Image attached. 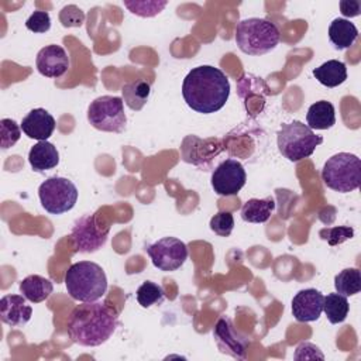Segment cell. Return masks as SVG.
Returning <instances> with one entry per match:
<instances>
[{
	"instance_id": "1",
	"label": "cell",
	"mask_w": 361,
	"mask_h": 361,
	"mask_svg": "<svg viewBox=\"0 0 361 361\" xmlns=\"http://www.w3.org/2000/svg\"><path fill=\"white\" fill-rule=\"evenodd\" d=\"M182 96L192 110L203 114L216 113L230 96L228 78L216 66H196L183 79Z\"/></svg>"
},
{
	"instance_id": "2",
	"label": "cell",
	"mask_w": 361,
	"mask_h": 361,
	"mask_svg": "<svg viewBox=\"0 0 361 361\" xmlns=\"http://www.w3.org/2000/svg\"><path fill=\"white\" fill-rule=\"evenodd\" d=\"M117 324V312L94 300L82 302L71 312L66 330L73 343L83 347H97L113 336Z\"/></svg>"
},
{
	"instance_id": "3",
	"label": "cell",
	"mask_w": 361,
	"mask_h": 361,
	"mask_svg": "<svg viewBox=\"0 0 361 361\" xmlns=\"http://www.w3.org/2000/svg\"><path fill=\"white\" fill-rule=\"evenodd\" d=\"M65 286L72 299L94 302L106 293L107 276L99 264L79 261L72 264L65 272Z\"/></svg>"
},
{
	"instance_id": "4",
	"label": "cell",
	"mask_w": 361,
	"mask_h": 361,
	"mask_svg": "<svg viewBox=\"0 0 361 361\" xmlns=\"http://www.w3.org/2000/svg\"><path fill=\"white\" fill-rule=\"evenodd\" d=\"M234 39L241 52L258 56L272 51L278 45L279 30L267 18L251 17L237 24Z\"/></svg>"
},
{
	"instance_id": "5",
	"label": "cell",
	"mask_w": 361,
	"mask_h": 361,
	"mask_svg": "<svg viewBox=\"0 0 361 361\" xmlns=\"http://www.w3.org/2000/svg\"><path fill=\"white\" fill-rule=\"evenodd\" d=\"M276 144L279 152L289 161L298 162L310 157L316 147L323 142V137L314 134L307 124L293 120L283 124L276 134Z\"/></svg>"
},
{
	"instance_id": "6",
	"label": "cell",
	"mask_w": 361,
	"mask_h": 361,
	"mask_svg": "<svg viewBox=\"0 0 361 361\" xmlns=\"http://www.w3.org/2000/svg\"><path fill=\"white\" fill-rule=\"evenodd\" d=\"M324 185L340 193L355 190L361 182V161L350 152H338L330 157L322 169Z\"/></svg>"
},
{
	"instance_id": "7",
	"label": "cell",
	"mask_w": 361,
	"mask_h": 361,
	"mask_svg": "<svg viewBox=\"0 0 361 361\" xmlns=\"http://www.w3.org/2000/svg\"><path fill=\"white\" fill-rule=\"evenodd\" d=\"M87 121L92 127L100 131L123 133L127 124L123 99L109 94L96 97L89 104Z\"/></svg>"
},
{
	"instance_id": "8",
	"label": "cell",
	"mask_w": 361,
	"mask_h": 361,
	"mask_svg": "<svg viewBox=\"0 0 361 361\" xmlns=\"http://www.w3.org/2000/svg\"><path fill=\"white\" fill-rule=\"evenodd\" d=\"M41 206L51 214H62L73 209L78 200V189L72 180L62 176L45 179L38 189Z\"/></svg>"
},
{
	"instance_id": "9",
	"label": "cell",
	"mask_w": 361,
	"mask_h": 361,
	"mask_svg": "<svg viewBox=\"0 0 361 361\" xmlns=\"http://www.w3.org/2000/svg\"><path fill=\"white\" fill-rule=\"evenodd\" d=\"M110 226H100L96 213H89L78 219L71 231V240L75 251L94 252L102 248L109 237Z\"/></svg>"
},
{
	"instance_id": "10",
	"label": "cell",
	"mask_w": 361,
	"mask_h": 361,
	"mask_svg": "<svg viewBox=\"0 0 361 361\" xmlns=\"http://www.w3.org/2000/svg\"><path fill=\"white\" fill-rule=\"evenodd\" d=\"M155 268L164 272H172L180 268L188 259V247L176 237H164L147 247Z\"/></svg>"
},
{
	"instance_id": "11",
	"label": "cell",
	"mask_w": 361,
	"mask_h": 361,
	"mask_svg": "<svg viewBox=\"0 0 361 361\" xmlns=\"http://www.w3.org/2000/svg\"><path fill=\"white\" fill-rule=\"evenodd\" d=\"M247 173L241 162L228 158L217 165L212 173V188L219 196H234L245 185Z\"/></svg>"
},
{
	"instance_id": "12",
	"label": "cell",
	"mask_w": 361,
	"mask_h": 361,
	"mask_svg": "<svg viewBox=\"0 0 361 361\" xmlns=\"http://www.w3.org/2000/svg\"><path fill=\"white\" fill-rule=\"evenodd\" d=\"M213 336L221 353L228 354L234 358H245L250 341L234 329L230 319L220 317L213 330Z\"/></svg>"
},
{
	"instance_id": "13",
	"label": "cell",
	"mask_w": 361,
	"mask_h": 361,
	"mask_svg": "<svg viewBox=\"0 0 361 361\" xmlns=\"http://www.w3.org/2000/svg\"><path fill=\"white\" fill-rule=\"evenodd\" d=\"M324 296L314 288L299 290L292 299V314L298 322H314L323 312Z\"/></svg>"
},
{
	"instance_id": "14",
	"label": "cell",
	"mask_w": 361,
	"mask_h": 361,
	"mask_svg": "<svg viewBox=\"0 0 361 361\" xmlns=\"http://www.w3.org/2000/svg\"><path fill=\"white\" fill-rule=\"evenodd\" d=\"M35 65L42 76L61 78L69 68V58L61 45L51 44L38 51Z\"/></svg>"
},
{
	"instance_id": "15",
	"label": "cell",
	"mask_w": 361,
	"mask_h": 361,
	"mask_svg": "<svg viewBox=\"0 0 361 361\" xmlns=\"http://www.w3.org/2000/svg\"><path fill=\"white\" fill-rule=\"evenodd\" d=\"M23 295H4L0 300L1 322L11 327L24 326L32 316V307Z\"/></svg>"
},
{
	"instance_id": "16",
	"label": "cell",
	"mask_w": 361,
	"mask_h": 361,
	"mask_svg": "<svg viewBox=\"0 0 361 361\" xmlns=\"http://www.w3.org/2000/svg\"><path fill=\"white\" fill-rule=\"evenodd\" d=\"M21 130L28 138L47 141L55 130V118L45 109H32L23 118Z\"/></svg>"
},
{
	"instance_id": "17",
	"label": "cell",
	"mask_w": 361,
	"mask_h": 361,
	"mask_svg": "<svg viewBox=\"0 0 361 361\" xmlns=\"http://www.w3.org/2000/svg\"><path fill=\"white\" fill-rule=\"evenodd\" d=\"M28 162L35 172H44L59 164V152L49 141H38L28 152Z\"/></svg>"
},
{
	"instance_id": "18",
	"label": "cell",
	"mask_w": 361,
	"mask_h": 361,
	"mask_svg": "<svg viewBox=\"0 0 361 361\" xmlns=\"http://www.w3.org/2000/svg\"><path fill=\"white\" fill-rule=\"evenodd\" d=\"M54 290V285L48 278H44L41 275H28L20 282V292L21 295L32 302L39 303L49 298V295Z\"/></svg>"
},
{
	"instance_id": "19",
	"label": "cell",
	"mask_w": 361,
	"mask_h": 361,
	"mask_svg": "<svg viewBox=\"0 0 361 361\" xmlns=\"http://www.w3.org/2000/svg\"><path fill=\"white\" fill-rule=\"evenodd\" d=\"M307 127L312 130H327L336 124L334 106L327 100H319L307 109Z\"/></svg>"
},
{
	"instance_id": "20",
	"label": "cell",
	"mask_w": 361,
	"mask_h": 361,
	"mask_svg": "<svg viewBox=\"0 0 361 361\" xmlns=\"http://www.w3.org/2000/svg\"><path fill=\"white\" fill-rule=\"evenodd\" d=\"M329 38L336 49L350 48L358 38L357 27L345 18H336L329 27Z\"/></svg>"
},
{
	"instance_id": "21",
	"label": "cell",
	"mask_w": 361,
	"mask_h": 361,
	"mask_svg": "<svg viewBox=\"0 0 361 361\" xmlns=\"http://www.w3.org/2000/svg\"><path fill=\"white\" fill-rule=\"evenodd\" d=\"M313 76L326 87H336L345 82L347 68L345 63L337 59H330L313 69Z\"/></svg>"
},
{
	"instance_id": "22",
	"label": "cell",
	"mask_w": 361,
	"mask_h": 361,
	"mask_svg": "<svg viewBox=\"0 0 361 361\" xmlns=\"http://www.w3.org/2000/svg\"><path fill=\"white\" fill-rule=\"evenodd\" d=\"M275 210L272 196L265 199H248L241 209V219L247 223H265Z\"/></svg>"
},
{
	"instance_id": "23",
	"label": "cell",
	"mask_w": 361,
	"mask_h": 361,
	"mask_svg": "<svg viewBox=\"0 0 361 361\" xmlns=\"http://www.w3.org/2000/svg\"><path fill=\"white\" fill-rule=\"evenodd\" d=\"M151 92V86L147 80H135V82H130L126 83L121 89L123 93V102L131 109V110H141L144 107V104L148 100Z\"/></svg>"
},
{
	"instance_id": "24",
	"label": "cell",
	"mask_w": 361,
	"mask_h": 361,
	"mask_svg": "<svg viewBox=\"0 0 361 361\" xmlns=\"http://www.w3.org/2000/svg\"><path fill=\"white\" fill-rule=\"evenodd\" d=\"M350 310V305L345 296L340 293H329L323 300V312L330 323L337 324L345 320Z\"/></svg>"
},
{
	"instance_id": "25",
	"label": "cell",
	"mask_w": 361,
	"mask_h": 361,
	"mask_svg": "<svg viewBox=\"0 0 361 361\" xmlns=\"http://www.w3.org/2000/svg\"><path fill=\"white\" fill-rule=\"evenodd\" d=\"M336 292L343 296H354L361 290V274L357 268H345L334 278Z\"/></svg>"
},
{
	"instance_id": "26",
	"label": "cell",
	"mask_w": 361,
	"mask_h": 361,
	"mask_svg": "<svg viewBox=\"0 0 361 361\" xmlns=\"http://www.w3.org/2000/svg\"><path fill=\"white\" fill-rule=\"evenodd\" d=\"M165 292L161 285L145 281L137 289V300L142 307H151L154 305H161L164 300Z\"/></svg>"
},
{
	"instance_id": "27",
	"label": "cell",
	"mask_w": 361,
	"mask_h": 361,
	"mask_svg": "<svg viewBox=\"0 0 361 361\" xmlns=\"http://www.w3.org/2000/svg\"><path fill=\"white\" fill-rule=\"evenodd\" d=\"M123 4L135 16L140 17H154L157 14H159L164 7L168 4V1L162 0V1H157V0H134V1H123Z\"/></svg>"
},
{
	"instance_id": "28",
	"label": "cell",
	"mask_w": 361,
	"mask_h": 361,
	"mask_svg": "<svg viewBox=\"0 0 361 361\" xmlns=\"http://www.w3.org/2000/svg\"><path fill=\"white\" fill-rule=\"evenodd\" d=\"M21 137V128L11 118L0 120V147L7 149L13 147Z\"/></svg>"
},
{
	"instance_id": "29",
	"label": "cell",
	"mask_w": 361,
	"mask_h": 361,
	"mask_svg": "<svg viewBox=\"0 0 361 361\" xmlns=\"http://www.w3.org/2000/svg\"><path fill=\"white\" fill-rule=\"evenodd\" d=\"M234 227V217L228 212H219L210 219V228L220 237H228Z\"/></svg>"
},
{
	"instance_id": "30",
	"label": "cell",
	"mask_w": 361,
	"mask_h": 361,
	"mask_svg": "<svg viewBox=\"0 0 361 361\" xmlns=\"http://www.w3.org/2000/svg\"><path fill=\"white\" fill-rule=\"evenodd\" d=\"M320 237L326 240L331 247L344 243L348 238L354 237V230L348 226H337L331 228H323L320 230Z\"/></svg>"
},
{
	"instance_id": "31",
	"label": "cell",
	"mask_w": 361,
	"mask_h": 361,
	"mask_svg": "<svg viewBox=\"0 0 361 361\" xmlns=\"http://www.w3.org/2000/svg\"><path fill=\"white\" fill-rule=\"evenodd\" d=\"M59 21L63 27H80L85 23V13L75 4H68L59 11Z\"/></svg>"
},
{
	"instance_id": "32",
	"label": "cell",
	"mask_w": 361,
	"mask_h": 361,
	"mask_svg": "<svg viewBox=\"0 0 361 361\" xmlns=\"http://www.w3.org/2000/svg\"><path fill=\"white\" fill-rule=\"evenodd\" d=\"M25 27H27V30L37 32V34L47 32L51 28V17L47 11L37 10L27 18Z\"/></svg>"
},
{
	"instance_id": "33",
	"label": "cell",
	"mask_w": 361,
	"mask_h": 361,
	"mask_svg": "<svg viewBox=\"0 0 361 361\" xmlns=\"http://www.w3.org/2000/svg\"><path fill=\"white\" fill-rule=\"evenodd\" d=\"M340 10L345 17H357L361 13V3L357 0H343L340 1Z\"/></svg>"
}]
</instances>
